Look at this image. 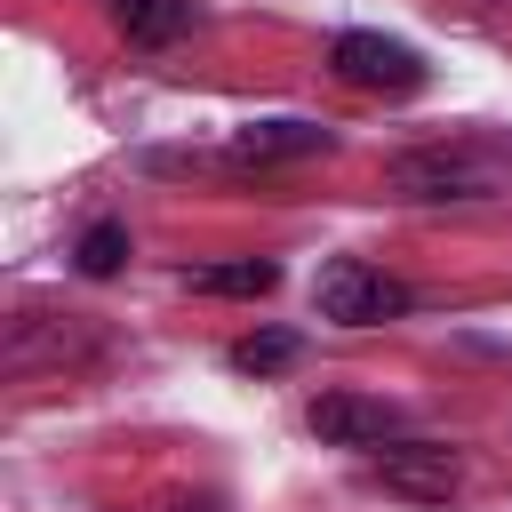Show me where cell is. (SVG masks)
Listing matches in <instances>:
<instances>
[{"mask_svg":"<svg viewBox=\"0 0 512 512\" xmlns=\"http://www.w3.org/2000/svg\"><path fill=\"white\" fill-rule=\"evenodd\" d=\"M408 304H416V288L376 272L368 256H328L312 272V312L336 320V328H376V320H400Z\"/></svg>","mask_w":512,"mask_h":512,"instance_id":"2","label":"cell"},{"mask_svg":"<svg viewBox=\"0 0 512 512\" xmlns=\"http://www.w3.org/2000/svg\"><path fill=\"white\" fill-rule=\"evenodd\" d=\"M104 16H112V32L128 48H168V40H184L200 24L192 0H104Z\"/></svg>","mask_w":512,"mask_h":512,"instance_id":"7","label":"cell"},{"mask_svg":"<svg viewBox=\"0 0 512 512\" xmlns=\"http://www.w3.org/2000/svg\"><path fill=\"white\" fill-rule=\"evenodd\" d=\"M384 192H392V200H416V208L488 200V192H496V160L472 152V144H424V152H400V160L384 168Z\"/></svg>","mask_w":512,"mask_h":512,"instance_id":"1","label":"cell"},{"mask_svg":"<svg viewBox=\"0 0 512 512\" xmlns=\"http://www.w3.org/2000/svg\"><path fill=\"white\" fill-rule=\"evenodd\" d=\"M368 472H376L392 496H408V504H448V496L464 488V456H456L448 440H384V448L368 456Z\"/></svg>","mask_w":512,"mask_h":512,"instance_id":"4","label":"cell"},{"mask_svg":"<svg viewBox=\"0 0 512 512\" xmlns=\"http://www.w3.org/2000/svg\"><path fill=\"white\" fill-rule=\"evenodd\" d=\"M304 424L328 448H384V440H400V408L392 400H368V392H320L304 408Z\"/></svg>","mask_w":512,"mask_h":512,"instance_id":"5","label":"cell"},{"mask_svg":"<svg viewBox=\"0 0 512 512\" xmlns=\"http://www.w3.org/2000/svg\"><path fill=\"white\" fill-rule=\"evenodd\" d=\"M296 360V328H264V336H240L232 344V368L240 376H272V368H288Z\"/></svg>","mask_w":512,"mask_h":512,"instance_id":"10","label":"cell"},{"mask_svg":"<svg viewBox=\"0 0 512 512\" xmlns=\"http://www.w3.org/2000/svg\"><path fill=\"white\" fill-rule=\"evenodd\" d=\"M328 72L360 96H416L424 88V56L392 32H336L328 40Z\"/></svg>","mask_w":512,"mask_h":512,"instance_id":"3","label":"cell"},{"mask_svg":"<svg viewBox=\"0 0 512 512\" xmlns=\"http://www.w3.org/2000/svg\"><path fill=\"white\" fill-rule=\"evenodd\" d=\"M336 136L320 128V120H248V128H232V144H224V168H288V160H312V152H328Z\"/></svg>","mask_w":512,"mask_h":512,"instance_id":"6","label":"cell"},{"mask_svg":"<svg viewBox=\"0 0 512 512\" xmlns=\"http://www.w3.org/2000/svg\"><path fill=\"white\" fill-rule=\"evenodd\" d=\"M192 296H272L280 288V264L272 256H232V264H192L184 272Z\"/></svg>","mask_w":512,"mask_h":512,"instance_id":"8","label":"cell"},{"mask_svg":"<svg viewBox=\"0 0 512 512\" xmlns=\"http://www.w3.org/2000/svg\"><path fill=\"white\" fill-rule=\"evenodd\" d=\"M72 264H80L88 280H112V272L128 264V224H120V216H96V224L80 232V248H72Z\"/></svg>","mask_w":512,"mask_h":512,"instance_id":"9","label":"cell"}]
</instances>
